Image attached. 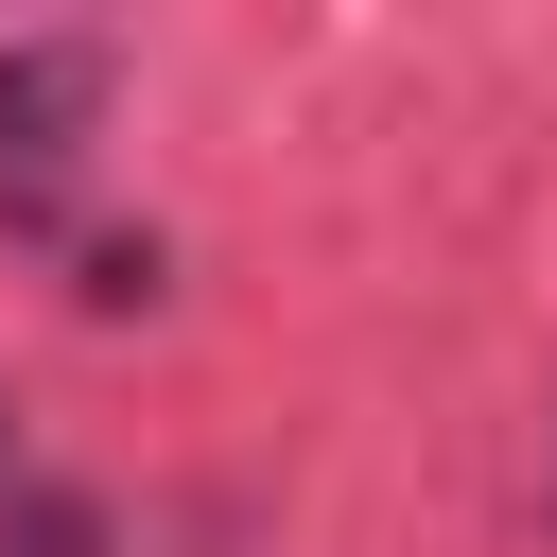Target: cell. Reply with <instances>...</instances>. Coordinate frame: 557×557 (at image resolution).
<instances>
[{"mask_svg": "<svg viewBox=\"0 0 557 557\" xmlns=\"http://www.w3.org/2000/svg\"><path fill=\"white\" fill-rule=\"evenodd\" d=\"M104 87H122L104 35H0V209H17V226H35V209L70 191V157L104 139Z\"/></svg>", "mask_w": 557, "mask_h": 557, "instance_id": "6da1fadb", "label": "cell"}, {"mask_svg": "<svg viewBox=\"0 0 557 557\" xmlns=\"http://www.w3.org/2000/svg\"><path fill=\"white\" fill-rule=\"evenodd\" d=\"M0 557H122L104 487H0Z\"/></svg>", "mask_w": 557, "mask_h": 557, "instance_id": "7a4b0ae2", "label": "cell"}, {"mask_svg": "<svg viewBox=\"0 0 557 557\" xmlns=\"http://www.w3.org/2000/svg\"><path fill=\"white\" fill-rule=\"evenodd\" d=\"M157 278H174V261H157V226H104V244L70 261V313H157Z\"/></svg>", "mask_w": 557, "mask_h": 557, "instance_id": "3957f363", "label": "cell"}, {"mask_svg": "<svg viewBox=\"0 0 557 557\" xmlns=\"http://www.w3.org/2000/svg\"><path fill=\"white\" fill-rule=\"evenodd\" d=\"M0 487H17V400H0Z\"/></svg>", "mask_w": 557, "mask_h": 557, "instance_id": "277c9868", "label": "cell"}, {"mask_svg": "<svg viewBox=\"0 0 557 557\" xmlns=\"http://www.w3.org/2000/svg\"><path fill=\"white\" fill-rule=\"evenodd\" d=\"M540 505H557V470H540Z\"/></svg>", "mask_w": 557, "mask_h": 557, "instance_id": "5b68a950", "label": "cell"}]
</instances>
